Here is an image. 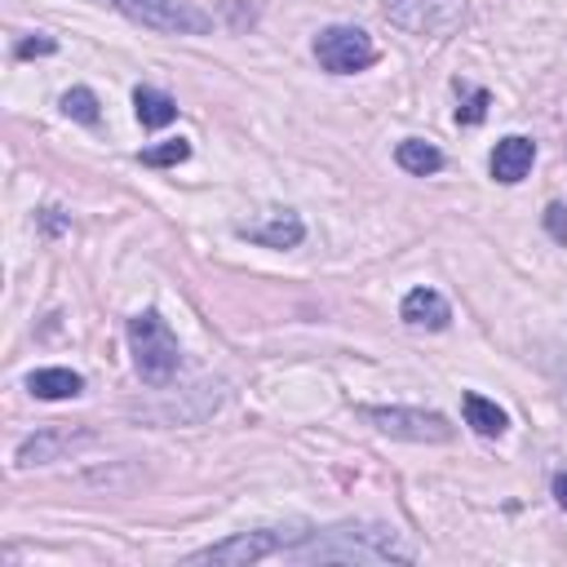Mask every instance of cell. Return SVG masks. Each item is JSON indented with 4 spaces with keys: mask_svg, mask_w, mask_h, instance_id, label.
I'll return each instance as SVG.
<instances>
[{
    "mask_svg": "<svg viewBox=\"0 0 567 567\" xmlns=\"http://www.w3.org/2000/svg\"><path fill=\"white\" fill-rule=\"evenodd\" d=\"M288 558H302V563H412L417 549L404 545L390 528H332L315 541H302V545H284Z\"/></svg>",
    "mask_w": 567,
    "mask_h": 567,
    "instance_id": "1",
    "label": "cell"
},
{
    "mask_svg": "<svg viewBox=\"0 0 567 567\" xmlns=\"http://www.w3.org/2000/svg\"><path fill=\"white\" fill-rule=\"evenodd\" d=\"M129 347H134V364H138V377L143 382L165 386L178 373V360H182L178 337H173V328L156 310L129 319Z\"/></svg>",
    "mask_w": 567,
    "mask_h": 567,
    "instance_id": "2",
    "label": "cell"
},
{
    "mask_svg": "<svg viewBox=\"0 0 567 567\" xmlns=\"http://www.w3.org/2000/svg\"><path fill=\"white\" fill-rule=\"evenodd\" d=\"M116 10H125L134 23L151 27V32H178V36H200L213 27V19L204 10H195L191 0H111Z\"/></svg>",
    "mask_w": 567,
    "mask_h": 567,
    "instance_id": "3",
    "label": "cell"
},
{
    "mask_svg": "<svg viewBox=\"0 0 567 567\" xmlns=\"http://www.w3.org/2000/svg\"><path fill=\"white\" fill-rule=\"evenodd\" d=\"M315 58L332 76H351V71H364L377 63V45L360 27H328L315 36Z\"/></svg>",
    "mask_w": 567,
    "mask_h": 567,
    "instance_id": "4",
    "label": "cell"
},
{
    "mask_svg": "<svg viewBox=\"0 0 567 567\" xmlns=\"http://www.w3.org/2000/svg\"><path fill=\"white\" fill-rule=\"evenodd\" d=\"M364 421H373L390 439H412V443H447L452 426L439 412L421 408H364Z\"/></svg>",
    "mask_w": 567,
    "mask_h": 567,
    "instance_id": "5",
    "label": "cell"
},
{
    "mask_svg": "<svg viewBox=\"0 0 567 567\" xmlns=\"http://www.w3.org/2000/svg\"><path fill=\"white\" fill-rule=\"evenodd\" d=\"M280 549H284L280 532H240L231 541H217V545L191 554V563H258V558L280 554Z\"/></svg>",
    "mask_w": 567,
    "mask_h": 567,
    "instance_id": "6",
    "label": "cell"
},
{
    "mask_svg": "<svg viewBox=\"0 0 567 567\" xmlns=\"http://www.w3.org/2000/svg\"><path fill=\"white\" fill-rule=\"evenodd\" d=\"M240 236L262 245V249H297L306 226L297 213H267L262 222H240Z\"/></svg>",
    "mask_w": 567,
    "mask_h": 567,
    "instance_id": "7",
    "label": "cell"
},
{
    "mask_svg": "<svg viewBox=\"0 0 567 567\" xmlns=\"http://www.w3.org/2000/svg\"><path fill=\"white\" fill-rule=\"evenodd\" d=\"M532 160H536V143H532V138L510 134V138H501V143H497V151H492V178H497V182H506V186H514V182H523V178H528Z\"/></svg>",
    "mask_w": 567,
    "mask_h": 567,
    "instance_id": "8",
    "label": "cell"
},
{
    "mask_svg": "<svg viewBox=\"0 0 567 567\" xmlns=\"http://www.w3.org/2000/svg\"><path fill=\"white\" fill-rule=\"evenodd\" d=\"M399 315H404V324H412V328H447V319H452L447 302H443L434 288H412V293L404 297Z\"/></svg>",
    "mask_w": 567,
    "mask_h": 567,
    "instance_id": "9",
    "label": "cell"
},
{
    "mask_svg": "<svg viewBox=\"0 0 567 567\" xmlns=\"http://www.w3.org/2000/svg\"><path fill=\"white\" fill-rule=\"evenodd\" d=\"M134 106H138L143 129H165V125H173V121H178V102H173L169 93L151 89V84H143V89L134 93Z\"/></svg>",
    "mask_w": 567,
    "mask_h": 567,
    "instance_id": "10",
    "label": "cell"
},
{
    "mask_svg": "<svg viewBox=\"0 0 567 567\" xmlns=\"http://www.w3.org/2000/svg\"><path fill=\"white\" fill-rule=\"evenodd\" d=\"M27 386L36 399H76L84 390V377L71 368H41V373H32Z\"/></svg>",
    "mask_w": 567,
    "mask_h": 567,
    "instance_id": "11",
    "label": "cell"
},
{
    "mask_svg": "<svg viewBox=\"0 0 567 567\" xmlns=\"http://www.w3.org/2000/svg\"><path fill=\"white\" fill-rule=\"evenodd\" d=\"M462 408H466V426H470V430H479V434H488V439L506 434V426H510L506 408H497V404H492V399H484V395H466V399H462Z\"/></svg>",
    "mask_w": 567,
    "mask_h": 567,
    "instance_id": "12",
    "label": "cell"
},
{
    "mask_svg": "<svg viewBox=\"0 0 567 567\" xmlns=\"http://www.w3.org/2000/svg\"><path fill=\"white\" fill-rule=\"evenodd\" d=\"M395 160H399V169H408V173H417V178H430V173H439V169H443V156H439V147L421 143V138H408V143H399Z\"/></svg>",
    "mask_w": 567,
    "mask_h": 567,
    "instance_id": "13",
    "label": "cell"
},
{
    "mask_svg": "<svg viewBox=\"0 0 567 567\" xmlns=\"http://www.w3.org/2000/svg\"><path fill=\"white\" fill-rule=\"evenodd\" d=\"M63 447H71V434H36V439H27L19 447V466H45V462L58 457Z\"/></svg>",
    "mask_w": 567,
    "mask_h": 567,
    "instance_id": "14",
    "label": "cell"
},
{
    "mask_svg": "<svg viewBox=\"0 0 567 567\" xmlns=\"http://www.w3.org/2000/svg\"><path fill=\"white\" fill-rule=\"evenodd\" d=\"M63 111L80 125H98V98L89 89H67L63 93Z\"/></svg>",
    "mask_w": 567,
    "mask_h": 567,
    "instance_id": "15",
    "label": "cell"
},
{
    "mask_svg": "<svg viewBox=\"0 0 567 567\" xmlns=\"http://www.w3.org/2000/svg\"><path fill=\"white\" fill-rule=\"evenodd\" d=\"M186 156H191V147H186L182 138H173V143L147 147V151H143V165H151V169H165V165H182Z\"/></svg>",
    "mask_w": 567,
    "mask_h": 567,
    "instance_id": "16",
    "label": "cell"
},
{
    "mask_svg": "<svg viewBox=\"0 0 567 567\" xmlns=\"http://www.w3.org/2000/svg\"><path fill=\"white\" fill-rule=\"evenodd\" d=\"M488 102H492V98H488V89H475V93L457 106V121H462V125H479V121L488 116Z\"/></svg>",
    "mask_w": 567,
    "mask_h": 567,
    "instance_id": "17",
    "label": "cell"
},
{
    "mask_svg": "<svg viewBox=\"0 0 567 567\" xmlns=\"http://www.w3.org/2000/svg\"><path fill=\"white\" fill-rule=\"evenodd\" d=\"M545 226H549V236H554L558 245H567V208H563V204H549V208H545Z\"/></svg>",
    "mask_w": 567,
    "mask_h": 567,
    "instance_id": "18",
    "label": "cell"
},
{
    "mask_svg": "<svg viewBox=\"0 0 567 567\" xmlns=\"http://www.w3.org/2000/svg\"><path fill=\"white\" fill-rule=\"evenodd\" d=\"M36 54H54V41L41 36V41H23V45H19V58H36Z\"/></svg>",
    "mask_w": 567,
    "mask_h": 567,
    "instance_id": "19",
    "label": "cell"
},
{
    "mask_svg": "<svg viewBox=\"0 0 567 567\" xmlns=\"http://www.w3.org/2000/svg\"><path fill=\"white\" fill-rule=\"evenodd\" d=\"M554 497H558V506L567 510V470H563V475H554Z\"/></svg>",
    "mask_w": 567,
    "mask_h": 567,
    "instance_id": "20",
    "label": "cell"
}]
</instances>
